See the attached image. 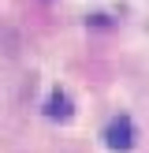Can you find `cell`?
Returning <instances> with one entry per match:
<instances>
[{
  "mask_svg": "<svg viewBox=\"0 0 149 153\" xmlns=\"http://www.w3.org/2000/svg\"><path fill=\"white\" fill-rule=\"evenodd\" d=\"M49 116H71V108H67V97H52V101H49Z\"/></svg>",
  "mask_w": 149,
  "mask_h": 153,
  "instance_id": "cell-2",
  "label": "cell"
},
{
  "mask_svg": "<svg viewBox=\"0 0 149 153\" xmlns=\"http://www.w3.org/2000/svg\"><path fill=\"white\" fill-rule=\"evenodd\" d=\"M104 138H108L112 149H131V146H134V127H131V120H127V116L112 120L108 131H104Z\"/></svg>",
  "mask_w": 149,
  "mask_h": 153,
  "instance_id": "cell-1",
  "label": "cell"
}]
</instances>
